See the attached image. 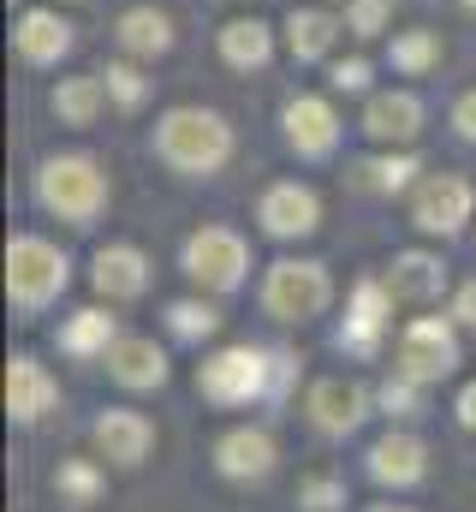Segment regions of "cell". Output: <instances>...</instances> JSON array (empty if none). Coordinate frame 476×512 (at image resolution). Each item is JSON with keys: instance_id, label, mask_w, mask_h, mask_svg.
<instances>
[{"instance_id": "1", "label": "cell", "mask_w": 476, "mask_h": 512, "mask_svg": "<svg viewBox=\"0 0 476 512\" xmlns=\"http://www.w3.org/2000/svg\"><path fill=\"white\" fill-rule=\"evenodd\" d=\"M155 149L167 167L179 173H215L227 155H233V131L221 114H203V108H173L161 131H155Z\"/></svg>"}, {"instance_id": "2", "label": "cell", "mask_w": 476, "mask_h": 512, "mask_svg": "<svg viewBox=\"0 0 476 512\" xmlns=\"http://www.w3.org/2000/svg\"><path fill=\"white\" fill-rule=\"evenodd\" d=\"M197 393L209 405H221V411L250 405V399L274 393V358L256 352V346H227V352H215V358L197 364Z\"/></svg>"}, {"instance_id": "3", "label": "cell", "mask_w": 476, "mask_h": 512, "mask_svg": "<svg viewBox=\"0 0 476 512\" xmlns=\"http://www.w3.org/2000/svg\"><path fill=\"white\" fill-rule=\"evenodd\" d=\"M36 197H42V209H54L60 221L90 227V221L102 215V203H108V179L96 173V161H84V155H60V161L42 167Z\"/></svg>"}, {"instance_id": "4", "label": "cell", "mask_w": 476, "mask_h": 512, "mask_svg": "<svg viewBox=\"0 0 476 512\" xmlns=\"http://www.w3.org/2000/svg\"><path fill=\"white\" fill-rule=\"evenodd\" d=\"M6 292H12L18 310L54 304V298L66 292V256L54 251L48 239H36V233H18V239L6 245Z\"/></svg>"}, {"instance_id": "5", "label": "cell", "mask_w": 476, "mask_h": 512, "mask_svg": "<svg viewBox=\"0 0 476 512\" xmlns=\"http://www.w3.org/2000/svg\"><path fill=\"white\" fill-rule=\"evenodd\" d=\"M328 298H334V280L322 262H274L262 280V310L274 322H310L328 310Z\"/></svg>"}, {"instance_id": "6", "label": "cell", "mask_w": 476, "mask_h": 512, "mask_svg": "<svg viewBox=\"0 0 476 512\" xmlns=\"http://www.w3.org/2000/svg\"><path fill=\"white\" fill-rule=\"evenodd\" d=\"M453 370H459V334H453V322L417 316L399 334V370L393 376H405V382H417V387H435V382H447Z\"/></svg>"}, {"instance_id": "7", "label": "cell", "mask_w": 476, "mask_h": 512, "mask_svg": "<svg viewBox=\"0 0 476 512\" xmlns=\"http://www.w3.org/2000/svg\"><path fill=\"white\" fill-rule=\"evenodd\" d=\"M244 268H250V251H244V239L233 227H203V233L185 239V274L209 292H233L244 280Z\"/></svg>"}, {"instance_id": "8", "label": "cell", "mask_w": 476, "mask_h": 512, "mask_svg": "<svg viewBox=\"0 0 476 512\" xmlns=\"http://www.w3.org/2000/svg\"><path fill=\"white\" fill-rule=\"evenodd\" d=\"M363 471H369V483H375V489L405 495V489H417V483L429 477V447H423L411 429H387V435L369 447Z\"/></svg>"}, {"instance_id": "9", "label": "cell", "mask_w": 476, "mask_h": 512, "mask_svg": "<svg viewBox=\"0 0 476 512\" xmlns=\"http://www.w3.org/2000/svg\"><path fill=\"white\" fill-rule=\"evenodd\" d=\"M304 411H310L316 435H328V441H346L357 423L369 417V387L352 382V376H322V382L310 387Z\"/></svg>"}, {"instance_id": "10", "label": "cell", "mask_w": 476, "mask_h": 512, "mask_svg": "<svg viewBox=\"0 0 476 512\" xmlns=\"http://www.w3.org/2000/svg\"><path fill=\"white\" fill-rule=\"evenodd\" d=\"M90 447H96V459H108L119 471H137L143 459H149V447H155V423L143 417V411H102L96 423H90Z\"/></svg>"}, {"instance_id": "11", "label": "cell", "mask_w": 476, "mask_h": 512, "mask_svg": "<svg viewBox=\"0 0 476 512\" xmlns=\"http://www.w3.org/2000/svg\"><path fill=\"white\" fill-rule=\"evenodd\" d=\"M274 465H280V447H274L268 429L238 423V429H227V435L215 441V471H221L227 483H262V477H274Z\"/></svg>"}, {"instance_id": "12", "label": "cell", "mask_w": 476, "mask_h": 512, "mask_svg": "<svg viewBox=\"0 0 476 512\" xmlns=\"http://www.w3.org/2000/svg\"><path fill=\"white\" fill-rule=\"evenodd\" d=\"M411 221L423 227V233H459L465 221H471V185L459 179V173H435V179H423L417 185V197H411Z\"/></svg>"}, {"instance_id": "13", "label": "cell", "mask_w": 476, "mask_h": 512, "mask_svg": "<svg viewBox=\"0 0 476 512\" xmlns=\"http://www.w3.org/2000/svg\"><path fill=\"white\" fill-rule=\"evenodd\" d=\"M256 221H262V233L268 239H304V233H316V221H322V203H316V191L310 185H274L268 197H262V209H256Z\"/></svg>"}, {"instance_id": "14", "label": "cell", "mask_w": 476, "mask_h": 512, "mask_svg": "<svg viewBox=\"0 0 476 512\" xmlns=\"http://www.w3.org/2000/svg\"><path fill=\"white\" fill-rule=\"evenodd\" d=\"M54 399H60V382L36 364V358H12L6 364V417L12 423H42L48 411H54Z\"/></svg>"}, {"instance_id": "15", "label": "cell", "mask_w": 476, "mask_h": 512, "mask_svg": "<svg viewBox=\"0 0 476 512\" xmlns=\"http://www.w3.org/2000/svg\"><path fill=\"white\" fill-rule=\"evenodd\" d=\"M102 358H108V376L119 387H131V393H149V387L167 382V352L155 340H143V334H119Z\"/></svg>"}, {"instance_id": "16", "label": "cell", "mask_w": 476, "mask_h": 512, "mask_svg": "<svg viewBox=\"0 0 476 512\" xmlns=\"http://www.w3.org/2000/svg\"><path fill=\"white\" fill-rule=\"evenodd\" d=\"M381 286L393 292V304H435L441 286H447V262L441 256H423V251H405L387 262Z\"/></svg>"}, {"instance_id": "17", "label": "cell", "mask_w": 476, "mask_h": 512, "mask_svg": "<svg viewBox=\"0 0 476 512\" xmlns=\"http://www.w3.org/2000/svg\"><path fill=\"white\" fill-rule=\"evenodd\" d=\"M387 316H393V292H387L381 280H363V286L352 292V316H346L340 346H352V352H375V340H381Z\"/></svg>"}, {"instance_id": "18", "label": "cell", "mask_w": 476, "mask_h": 512, "mask_svg": "<svg viewBox=\"0 0 476 512\" xmlns=\"http://www.w3.org/2000/svg\"><path fill=\"white\" fill-rule=\"evenodd\" d=\"M90 280H96L102 298H143V286H149V262H143V251H131V245H108V251L96 256Z\"/></svg>"}, {"instance_id": "19", "label": "cell", "mask_w": 476, "mask_h": 512, "mask_svg": "<svg viewBox=\"0 0 476 512\" xmlns=\"http://www.w3.org/2000/svg\"><path fill=\"white\" fill-rule=\"evenodd\" d=\"M286 137H292L304 155H328V149H334V137H340V120H334V108H328V102L298 96V102H286Z\"/></svg>"}, {"instance_id": "20", "label": "cell", "mask_w": 476, "mask_h": 512, "mask_svg": "<svg viewBox=\"0 0 476 512\" xmlns=\"http://www.w3.org/2000/svg\"><path fill=\"white\" fill-rule=\"evenodd\" d=\"M54 501L72 512H90L102 501V489H108V471H102V459H60V471H54Z\"/></svg>"}, {"instance_id": "21", "label": "cell", "mask_w": 476, "mask_h": 512, "mask_svg": "<svg viewBox=\"0 0 476 512\" xmlns=\"http://www.w3.org/2000/svg\"><path fill=\"white\" fill-rule=\"evenodd\" d=\"M423 126V108H417V96H405V90H393V96H375L369 102V114H363V131L375 137V143H405V137H417Z\"/></svg>"}, {"instance_id": "22", "label": "cell", "mask_w": 476, "mask_h": 512, "mask_svg": "<svg viewBox=\"0 0 476 512\" xmlns=\"http://www.w3.org/2000/svg\"><path fill=\"white\" fill-rule=\"evenodd\" d=\"M119 334H114V316L108 310H78L66 328H60V352L72 358H90V352H108Z\"/></svg>"}, {"instance_id": "23", "label": "cell", "mask_w": 476, "mask_h": 512, "mask_svg": "<svg viewBox=\"0 0 476 512\" xmlns=\"http://www.w3.org/2000/svg\"><path fill=\"white\" fill-rule=\"evenodd\" d=\"M119 42H125L131 54H161V48L173 42V30H167V18H161L155 6H131V12L119 18Z\"/></svg>"}, {"instance_id": "24", "label": "cell", "mask_w": 476, "mask_h": 512, "mask_svg": "<svg viewBox=\"0 0 476 512\" xmlns=\"http://www.w3.org/2000/svg\"><path fill=\"white\" fill-rule=\"evenodd\" d=\"M72 24H60L54 12H30L24 24H18V48H24V60H54L72 36H66Z\"/></svg>"}, {"instance_id": "25", "label": "cell", "mask_w": 476, "mask_h": 512, "mask_svg": "<svg viewBox=\"0 0 476 512\" xmlns=\"http://www.w3.org/2000/svg\"><path fill=\"white\" fill-rule=\"evenodd\" d=\"M221 54L233 60V66H262L268 60V30L256 24V18H238L221 30Z\"/></svg>"}, {"instance_id": "26", "label": "cell", "mask_w": 476, "mask_h": 512, "mask_svg": "<svg viewBox=\"0 0 476 512\" xmlns=\"http://www.w3.org/2000/svg\"><path fill=\"white\" fill-rule=\"evenodd\" d=\"M96 102H102V78H72V84L54 90V114L72 120V126H84L96 114Z\"/></svg>"}, {"instance_id": "27", "label": "cell", "mask_w": 476, "mask_h": 512, "mask_svg": "<svg viewBox=\"0 0 476 512\" xmlns=\"http://www.w3.org/2000/svg\"><path fill=\"white\" fill-rule=\"evenodd\" d=\"M328 42H334V18L328 12H292V54L316 60V54H328Z\"/></svg>"}, {"instance_id": "28", "label": "cell", "mask_w": 476, "mask_h": 512, "mask_svg": "<svg viewBox=\"0 0 476 512\" xmlns=\"http://www.w3.org/2000/svg\"><path fill=\"white\" fill-rule=\"evenodd\" d=\"M167 328H173L179 340H209V334L221 328V316H215L209 304H197V298H179V304H167Z\"/></svg>"}, {"instance_id": "29", "label": "cell", "mask_w": 476, "mask_h": 512, "mask_svg": "<svg viewBox=\"0 0 476 512\" xmlns=\"http://www.w3.org/2000/svg\"><path fill=\"white\" fill-rule=\"evenodd\" d=\"M411 173H417L411 155H387V161H363V167H357V185H363V191H399Z\"/></svg>"}, {"instance_id": "30", "label": "cell", "mask_w": 476, "mask_h": 512, "mask_svg": "<svg viewBox=\"0 0 476 512\" xmlns=\"http://www.w3.org/2000/svg\"><path fill=\"white\" fill-rule=\"evenodd\" d=\"M298 507L304 512H340L346 507V483H340V477H304Z\"/></svg>"}, {"instance_id": "31", "label": "cell", "mask_w": 476, "mask_h": 512, "mask_svg": "<svg viewBox=\"0 0 476 512\" xmlns=\"http://www.w3.org/2000/svg\"><path fill=\"white\" fill-rule=\"evenodd\" d=\"M381 405H387L393 417H417V411H423V387L405 382V376H393V382L381 387Z\"/></svg>"}, {"instance_id": "32", "label": "cell", "mask_w": 476, "mask_h": 512, "mask_svg": "<svg viewBox=\"0 0 476 512\" xmlns=\"http://www.w3.org/2000/svg\"><path fill=\"white\" fill-rule=\"evenodd\" d=\"M108 90H114L125 108H137V102H143V78H137L131 66H114V72H108Z\"/></svg>"}, {"instance_id": "33", "label": "cell", "mask_w": 476, "mask_h": 512, "mask_svg": "<svg viewBox=\"0 0 476 512\" xmlns=\"http://www.w3.org/2000/svg\"><path fill=\"white\" fill-rule=\"evenodd\" d=\"M393 60L417 72V66H429V60H435V42H429V36H405V42L393 48Z\"/></svg>"}, {"instance_id": "34", "label": "cell", "mask_w": 476, "mask_h": 512, "mask_svg": "<svg viewBox=\"0 0 476 512\" xmlns=\"http://www.w3.org/2000/svg\"><path fill=\"white\" fill-rule=\"evenodd\" d=\"M453 322H459V328H476V280L459 286V298H453Z\"/></svg>"}, {"instance_id": "35", "label": "cell", "mask_w": 476, "mask_h": 512, "mask_svg": "<svg viewBox=\"0 0 476 512\" xmlns=\"http://www.w3.org/2000/svg\"><path fill=\"white\" fill-rule=\"evenodd\" d=\"M453 417H459V423H465V429L476 435V382H471V387H459V399H453Z\"/></svg>"}, {"instance_id": "36", "label": "cell", "mask_w": 476, "mask_h": 512, "mask_svg": "<svg viewBox=\"0 0 476 512\" xmlns=\"http://www.w3.org/2000/svg\"><path fill=\"white\" fill-rule=\"evenodd\" d=\"M334 84H340V90H363V84H369V66H363V60H346V66L334 72Z\"/></svg>"}, {"instance_id": "37", "label": "cell", "mask_w": 476, "mask_h": 512, "mask_svg": "<svg viewBox=\"0 0 476 512\" xmlns=\"http://www.w3.org/2000/svg\"><path fill=\"white\" fill-rule=\"evenodd\" d=\"M381 18H387V6H381V0H363V6H357V12H352V24H357V30H363V36H369V30H375Z\"/></svg>"}, {"instance_id": "38", "label": "cell", "mask_w": 476, "mask_h": 512, "mask_svg": "<svg viewBox=\"0 0 476 512\" xmlns=\"http://www.w3.org/2000/svg\"><path fill=\"white\" fill-rule=\"evenodd\" d=\"M453 126H459V137H471V143H476V90L465 96V102H459V114H453Z\"/></svg>"}, {"instance_id": "39", "label": "cell", "mask_w": 476, "mask_h": 512, "mask_svg": "<svg viewBox=\"0 0 476 512\" xmlns=\"http://www.w3.org/2000/svg\"><path fill=\"white\" fill-rule=\"evenodd\" d=\"M369 512H417V507H393V501H387V507H369Z\"/></svg>"}, {"instance_id": "40", "label": "cell", "mask_w": 476, "mask_h": 512, "mask_svg": "<svg viewBox=\"0 0 476 512\" xmlns=\"http://www.w3.org/2000/svg\"><path fill=\"white\" fill-rule=\"evenodd\" d=\"M471 6H476V0H471Z\"/></svg>"}]
</instances>
